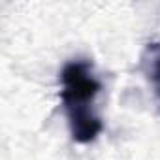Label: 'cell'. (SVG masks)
Returning <instances> with one entry per match:
<instances>
[{
	"instance_id": "obj_1",
	"label": "cell",
	"mask_w": 160,
	"mask_h": 160,
	"mask_svg": "<svg viewBox=\"0 0 160 160\" xmlns=\"http://www.w3.org/2000/svg\"><path fill=\"white\" fill-rule=\"evenodd\" d=\"M60 100L68 117L70 134L77 143H91L104 130L102 119L92 111V100L102 91L100 81L92 75V64L72 60L60 72Z\"/></svg>"
},
{
	"instance_id": "obj_2",
	"label": "cell",
	"mask_w": 160,
	"mask_h": 160,
	"mask_svg": "<svg viewBox=\"0 0 160 160\" xmlns=\"http://www.w3.org/2000/svg\"><path fill=\"white\" fill-rule=\"evenodd\" d=\"M156 51L152 55V62H151V81L154 85V92L160 98V43H156Z\"/></svg>"
}]
</instances>
